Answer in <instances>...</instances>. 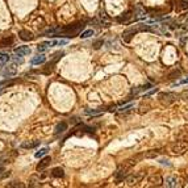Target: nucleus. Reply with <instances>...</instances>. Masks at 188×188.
<instances>
[{
    "instance_id": "2",
    "label": "nucleus",
    "mask_w": 188,
    "mask_h": 188,
    "mask_svg": "<svg viewBox=\"0 0 188 188\" xmlns=\"http://www.w3.org/2000/svg\"><path fill=\"white\" fill-rule=\"evenodd\" d=\"M83 26H84L83 22H75V24H71V25L63 28V29H61L58 34H66V37H74L75 34H78L79 29Z\"/></svg>"
},
{
    "instance_id": "17",
    "label": "nucleus",
    "mask_w": 188,
    "mask_h": 188,
    "mask_svg": "<svg viewBox=\"0 0 188 188\" xmlns=\"http://www.w3.org/2000/svg\"><path fill=\"white\" fill-rule=\"evenodd\" d=\"M40 145V141H34V142H24L21 145V147H24V149H33V147H36V146H38Z\"/></svg>"
},
{
    "instance_id": "21",
    "label": "nucleus",
    "mask_w": 188,
    "mask_h": 188,
    "mask_svg": "<svg viewBox=\"0 0 188 188\" xmlns=\"http://www.w3.org/2000/svg\"><path fill=\"white\" fill-rule=\"evenodd\" d=\"M9 175V172L6 170L4 167L0 166V180H3V179H6V178Z\"/></svg>"
},
{
    "instance_id": "3",
    "label": "nucleus",
    "mask_w": 188,
    "mask_h": 188,
    "mask_svg": "<svg viewBox=\"0 0 188 188\" xmlns=\"http://www.w3.org/2000/svg\"><path fill=\"white\" fill-rule=\"evenodd\" d=\"M188 150V143L187 142H175L171 145L170 151L174 154V155H182Z\"/></svg>"
},
{
    "instance_id": "31",
    "label": "nucleus",
    "mask_w": 188,
    "mask_h": 188,
    "mask_svg": "<svg viewBox=\"0 0 188 188\" xmlns=\"http://www.w3.org/2000/svg\"><path fill=\"white\" fill-rule=\"evenodd\" d=\"M4 84H6V82H4V83H0V91H2V87L4 86Z\"/></svg>"
},
{
    "instance_id": "28",
    "label": "nucleus",
    "mask_w": 188,
    "mask_h": 188,
    "mask_svg": "<svg viewBox=\"0 0 188 188\" xmlns=\"http://www.w3.org/2000/svg\"><path fill=\"white\" fill-rule=\"evenodd\" d=\"M159 163L161 164H166V166H171V163L167 161V159H161V161H159Z\"/></svg>"
},
{
    "instance_id": "30",
    "label": "nucleus",
    "mask_w": 188,
    "mask_h": 188,
    "mask_svg": "<svg viewBox=\"0 0 188 188\" xmlns=\"http://www.w3.org/2000/svg\"><path fill=\"white\" fill-rule=\"evenodd\" d=\"M186 83H188V78L187 79H183V80H180V82H178L176 84H178V86H180V84H186Z\"/></svg>"
},
{
    "instance_id": "1",
    "label": "nucleus",
    "mask_w": 188,
    "mask_h": 188,
    "mask_svg": "<svg viewBox=\"0 0 188 188\" xmlns=\"http://www.w3.org/2000/svg\"><path fill=\"white\" fill-rule=\"evenodd\" d=\"M135 164H137V158H130V159H126L124 163H121L119 168L116 171V179L117 180H124V178H126L129 175V172L131 171Z\"/></svg>"
},
{
    "instance_id": "7",
    "label": "nucleus",
    "mask_w": 188,
    "mask_h": 188,
    "mask_svg": "<svg viewBox=\"0 0 188 188\" xmlns=\"http://www.w3.org/2000/svg\"><path fill=\"white\" fill-rule=\"evenodd\" d=\"M30 53H32V50L28 46H18V48L15 49V54L18 55V57H24V55H28Z\"/></svg>"
},
{
    "instance_id": "24",
    "label": "nucleus",
    "mask_w": 188,
    "mask_h": 188,
    "mask_svg": "<svg viewBox=\"0 0 188 188\" xmlns=\"http://www.w3.org/2000/svg\"><path fill=\"white\" fill-rule=\"evenodd\" d=\"M134 104H133V103H129V104H126V105H124V107H120L119 108V111L120 112H124V111H128L129 109V108H131V107H133Z\"/></svg>"
},
{
    "instance_id": "15",
    "label": "nucleus",
    "mask_w": 188,
    "mask_h": 188,
    "mask_svg": "<svg viewBox=\"0 0 188 188\" xmlns=\"http://www.w3.org/2000/svg\"><path fill=\"white\" fill-rule=\"evenodd\" d=\"M51 175L54 178H63L65 171H63V168H61V167H55V168H53V171H51Z\"/></svg>"
},
{
    "instance_id": "32",
    "label": "nucleus",
    "mask_w": 188,
    "mask_h": 188,
    "mask_svg": "<svg viewBox=\"0 0 188 188\" xmlns=\"http://www.w3.org/2000/svg\"><path fill=\"white\" fill-rule=\"evenodd\" d=\"M3 163H4V162H3V159H2V158H0V166H2V164H3Z\"/></svg>"
},
{
    "instance_id": "8",
    "label": "nucleus",
    "mask_w": 188,
    "mask_h": 188,
    "mask_svg": "<svg viewBox=\"0 0 188 188\" xmlns=\"http://www.w3.org/2000/svg\"><path fill=\"white\" fill-rule=\"evenodd\" d=\"M16 72H17L16 65H9V66H6V69H4V71H3V75L4 76H13V75H16Z\"/></svg>"
},
{
    "instance_id": "19",
    "label": "nucleus",
    "mask_w": 188,
    "mask_h": 188,
    "mask_svg": "<svg viewBox=\"0 0 188 188\" xmlns=\"http://www.w3.org/2000/svg\"><path fill=\"white\" fill-rule=\"evenodd\" d=\"M12 42H13V38H3L0 41V48H6V46L11 45Z\"/></svg>"
},
{
    "instance_id": "13",
    "label": "nucleus",
    "mask_w": 188,
    "mask_h": 188,
    "mask_svg": "<svg viewBox=\"0 0 188 188\" xmlns=\"http://www.w3.org/2000/svg\"><path fill=\"white\" fill-rule=\"evenodd\" d=\"M67 130V124L65 123V121H62V123H59L57 126H55V130H54V133L55 134H61V133H65V131Z\"/></svg>"
},
{
    "instance_id": "11",
    "label": "nucleus",
    "mask_w": 188,
    "mask_h": 188,
    "mask_svg": "<svg viewBox=\"0 0 188 188\" xmlns=\"http://www.w3.org/2000/svg\"><path fill=\"white\" fill-rule=\"evenodd\" d=\"M49 164H50V158H49V157L44 158L38 164H37V171H42V170H45V168L48 167Z\"/></svg>"
},
{
    "instance_id": "9",
    "label": "nucleus",
    "mask_w": 188,
    "mask_h": 188,
    "mask_svg": "<svg viewBox=\"0 0 188 188\" xmlns=\"http://www.w3.org/2000/svg\"><path fill=\"white\" fill-rule=\"evenodd\" d=\"M18 37H20L22 41H32L33 38H34L33 33L29 32V30H20V33H18Z\"/></svg>"
},
{
    "instance_id": "14",
    "label": "nucleus",
    "mask_w": 188,
    "mask_h": 188,
    "mask_svg": "<svg viewBox=\"0 0 188 188\" xmlns=\"http://www.w3.org/2000/svg\"><path fill=\"white\" fill-rule=\"evenodd\" d=\"M150 183H153V186H161L162 183H163V179H162V176L161 175H153V176H150V179H149Z\"/></svg>"
},
{
    "instance_id": "5",
    "label": "nucleus",
    "mask_w": 188,
    "mask_h": 188,
    "mask_svg": "<svg viewBox=\"0 0 188 188\" xmlns=\"http://www.w3.org/2000/svg\"><path fill=\"white\" fill-rule=\"evenodd\" d=\"M159 100L163 105H170L171 103H174L176 100V95L175 93H171V92H162L159 95Z\"/></svg>"
},
{
    "instance_id": "29",
    "label": "nucleus",
    "mask_w": 188,
    "mask_h": 188,
    "mask_svg": "<svg viewBox=\"0 0 188 188\" xmlns=\"http://www.w3.org/2000/svg\"><path fill=\"white\" fill-rule=\"evenodd\" d=\"M100 45H103V41H97L96 44L93 45V48H95V49H99V48H100Z\"/></svg>"
},
{
    "instance_id": "6",
    "label": "nucleus",
    "mask_w": 188,
    "mask_h": 188,
    "mask_svg": "<svg viewBox=\"0 0 188 188\" xmlns=\"http://www.w3.org/2000/svg\"><path fill=\"white\" fill-rule=\"evenodd\" d=\"M142 178H143L142 171L134 174V175H128V176H126V184L130 186V187L131 186H135V184H138V183L142 180Z\"/></svg>"
},
{
    "instance_id": "22",
    "label": "nucleus",
    "mask_w": 188,
    "mask_h": 188,
    "mask_svg": "<svg viewBox=\"0 0 188 188\" xmlns=\"http://www.w3.org/2000/svg\"><path fill=\"white\" fill-rule=\"evenodd\" d=\"M9 58H11V57H9L8 54H3V55H0V66H4V65H6V63L8 62V61H9Z\"/></svg>"
},
{
    "instance_id": "12",
    "label": "nucleus",
    "mask_w": 188,
    "mask_h": 188,
    "mask_svg": "<svg viewBox=\"0 0 188 188\" xmlns=\"http://www.w3.org/2000/svg\"><path fill=\"white\" fill-rule=\"evenodd\" d=\"M46 61V57L44 54H38V55H36V57H33L32 61H30V63L32 65H41V63H44Z\"/></svg>"
},
{
    "instance_id": "25",
    "label": "nucleus",
    "mask_w": 188,
    "mask_h": 188,
    "mask_svg": "<svg viewBox=\"0 0 188 188\" xmlns=\"http://www.w3.org/2000/svg\"><path fill=\"white\" fill-rule=\"evenodd\" d=\"M8 187H24V184L20 182H12V183H8Z\"/></svg>"
},
{
    "instance_id": "26",
    "label": "nucleus",
    "mask_w": 188,
    "mask_h": 188,
    "mask_svg": "<svg viewBox=\"0 0 188 188\" xmlns=\"http://www.w3.org/2000/svg\"><path fill=\"white\" fill-rule=\"evenodd\" d=\"M100 112H101V109H92V111L86 109V113L87 115H96V113H100Z\"/></svg>"
},
{
    "instance_id": "23",
    "label": "nucleus",
    "mask_w": 188,
    "mask_h": 188,
    "mask_svg": "<svg viewBox=\"0 0 188 188\" xmlns=\"http://www.w3.org/2000/svg\"><path fill=\"white\" fill-rule=\"evenodd\" d=\"M91 36H93V30H86V32H83L82 34H80V37L82 38H88V37H91Z\"/></svg>"
},
{
    "instance_id": "16",
    "label": "nucleus",
    "mask_w": 188,
    "mask_h": 188,
    "mask_svg": "<svg viewBox=\"0 0 188 188\" xmlns=\"http://www.w3.org/2000/svg\"><path fill=\"white\" fill-rule=\"evenodd\" d=\"M178 184V180L175 176H170L166 179V187H176Z\"/></svg>"
},
{
    "instance_id": "20",
    "label": "nucleus",
    "mask_w": 188,
    "mask_h": 188,
    "mask_svg": "<svg viewBox=\"0 0 188 188\" xmlns=\"http://www.w3.org/2000/svg\"><path fill=\"white\" fill-rule=\"evenodd\" d=\"M48 151H49V149H41V150H38V151H37L36 154H34V157L36 158H41V157H44V155H46V154H48Z\"/></svg>"
},
{
    "instance_id": "27",
    "label": "nucleus",
    "mask_w": 188,
    "mask_h": 188,
    "mask_svg": "<svg viewBox=\"0 0 188 188\" xmlns=\"http://www.w3.org/2000/svg\"><path fill=\"white\" fill-rule=\"evenodd\" d=\"M46 49H48V46H46L45 44H41V45L37 46V50H38V51H45Z\"/></svg>"
},
{
    "instance_id": "4",
    "label": "nucleus",
    "mask_w": 188,
    "mask_h": 188,
    "mask_svg": "<svg viewBox=\"0 0 188 188\" xmlns=\"http://www.w3.org/2000/svg\"><path fill=\"white\" fill-rule=\"evenodd\" d=\"M143 30H150V28L149 26H145V25H137V26H134V28H130V29L125 30L124 34H123V37H124V40L126 42H129L130 41V37H131L130 34H135V33L143 32Z\"/></svg>"
},
{
    "instance_id": "18",
    "label": "nucleus",
    "mask_w": 188,
    "mask_h": 188,
    "mask_svg": "<svg viewBox=\"0 0 188 188\" xmlns=\"http://www.w3.org/2000/svg\"><path fill=\"white\" fill-rule=\"evenodd\" d=\"M159 150H149L147 153H145V157L146 158H157L159 155Z\"/></svg>"
},
{
    "instance_id": "10",
    "label": "nucleus",
    "mask_w": 188,
    "mask_h": 188,
    "mask_svg": "<svg viewBox=\"0 0 188 188\" xmlns=\"http://www.w3.org/2000/svg\"><path fill=\"white\" fill-rule=\"evenodd\" d=\"M44 44L48 46H62V45H66L67 44V40H61V41H57V40H51V41H46Z\"/></svg>"
}]
</instances>
